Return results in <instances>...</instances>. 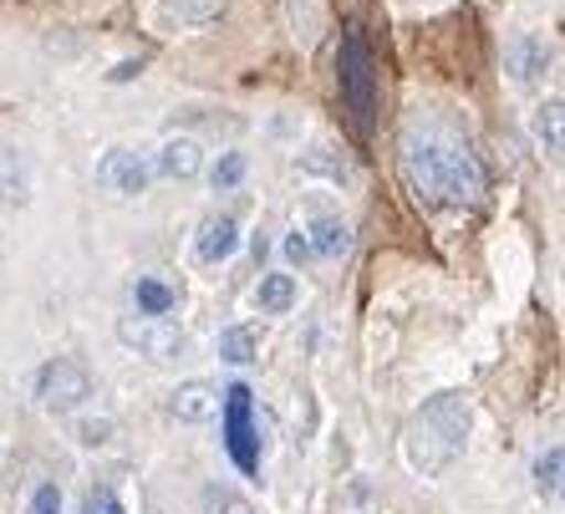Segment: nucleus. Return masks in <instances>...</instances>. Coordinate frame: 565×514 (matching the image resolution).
I'll return each instance as SVG.
<instances>
[{
	"instance_id": "obj_17",
	"label": "nucleus",
	"mask_w": 565,
	"mask_h": 514,
	"mask_svg": "<svg viewBox=\"0 0 565 514\" xmlns=\"http://www.w3.org/2000/svg\"><path fill=\"white\" fill-rule=\"evenodd\" d=\"M296 169L306 173V179H327V184H352V163L342 159V148L331 143H316L311 153H301V163Z\"/></svg>"
},
{
	"instance_id": "obj_16",
	"label": "nucleus",
	"mask_w": 565,
	"mask_h": 514,
	"mask_svg": "<svg viewBox=\"0 0 565 514\" xmlns=\"http://www.w3.org/2000/svg\"><path fill=\"white\" fill-rule=\"evenodd\" d=\"M132 317H173V306H179V290L169 286V280L158 276H138L132 280Z\"/></svg>"
},
{
	"instance_id": "obj_21",
	"label": "nucleus",
	"mask_w": 565,
	"mask_h": 514,
	"mask_svg": "<svg viewBox=\"0 0 565 514\" xmlns=\"http://www.w3.org/2000/svg\"><path fill=\"white\" fill-rule=\"evenodd\" d=\"M561 474H565V453H561V443H551V449L535 459V494L540 500H555V494H561Z\"/></svg>"
},
{
	"instance_id": "obj_18",
	"label": "nucleus",
	"mask_w": 565,
	"mask_h": 514,
	"mask_svg": "<svg viewBox=\"0 0 565 514\" xmlns=\"http://www.w3.org/2000/svg\"><path fill=\"white\" fill-rule=\"evenodd\" d=\"M204 179H210L214 194H235L250 179V159L239 148H224V153H214V163H204Z\"/></svg>"
},
{
	"instance_id": "obj_22",
	"label": "nucleus",
	"mask_w": 565,
	"mask_h": 514,
	"mask_svg": "<svg viewBox=\"0 0 565 514\" xmlns=\"http://www.w3.org/2000/svg\"><path fill=\"white\" fill-rule=\"evenodd\" d=\"M113 433H118V422L113 418H72V438H77L82 449H103V443H113Z\"/></svg>"
},
{
	"instance_id": "obj_24",
	"label": "nucleus",
	"mask_w": 565,
	"mask_h": 514,
	"mask_svg": "<svg viewBox=\"0 0 565 514\" xmlns=\"http://www.w3.org/2000/svg\"><path fill=\"white\" fill-rule=\"evenodd\" d=\"M26 514H62V484H36Z\"/></svg>"
},
{
	"instance_id": "obj_9",
	"label": "nucleus",
	"mask_w": 565,
	"mask_h": 514,
	"mask_svg": "<svg viewBox=\"0 0 565 514\" xmlns=\"http://www.w3.org/2000/svg\"><path fill=\"white\" fill-rule=\"evenodd\" d=\"M239 245H245V229H239L235 214H204L194 229V260L199 265H230L239 255Z\"/></svg>"
},
{
	"instance_id": "obj_4",
	"label": "nucleus",
	"mask_w": 565,
	"mask_h": 514,
	"mask_svg": "<svg viewBox=\"0 0 565 514\" xmlns=\"http://www.w3.org/2000/svg\"><path fill=\"white\" fill-rule=\"evenodd\" d=\"M31 397H36L46 413H56V418H77L97 397V383L77 356H52V362H41L36 377H31Z\"/></svg>"
},
{
	"instance_id": "obj_2",
	"label": "nucleus",
	"mask_w": 565,
	"mask_h": 514,
	"mask_svg": "<svg viewBox=\"0 0 565 514\" xmlns=\"http://www.w3.org/2000/svg\"><path fill=\"white\" fill-rule=\"evenodd\" d=\"M473 433V397L448 387V393L423 397V408L403 422V463L418 479H444L463 459Z\"/></svg>"
},
{
	"instance_id": "obj_7",
	"label": "nucleus",
	"mask_w": 565,
	"mask_h": 514,
	"mask_svg": "<svg viewBox=\"0 0 565 514\" xmlns=\"http://www.w3.org/2000/svg\"><path fill=\"white\" fill-rule=\"evenodd\" d=\"M118 342L148 362H169L184 352V326L173 317H118Z\"/></svg>"
},
{
	"instance_id": "obj_11",
	"label": "nucleus",
	"mask_w": 565,
	"mask_h": 514,
	"mask_svg": "<svg viewBox=\"0 0 565 514\" xmlns=\"http://www.w3.org/2000/svg\"><path fill=\"white\" fill-rule=\"evenodd\" d=\"M301 235H306V245H311L316 260H337V255L352 250V225H347L342 214H331V210L306 214V219H301Z\"/></svg>"
},
{
	"instance_id": "obj_3",
	"label": "nucleus",
	"mask_w": 565,
	"mask_h": 514,
	"mask_svg": "<svg viewBox=\"0 0 565 514\" xmlns=\"http://www.w3.org/2000/svg\"><path fill=\"white\" fill-rule=\"evenodd\" d=\"M337 87H342V103L352 113L356 132H372V122H377V66H372V46L356 31H347L342 52H337Z\"/></svg>"
},
{
	"instance_id": "obj_14",
	"label": "nucleus",
	"mask_w": 565,
	"mask_h": 514,
	"mask_svg": "<svg viewBox=\"0 0 565 514\" xmlns=\"http://www.w3.org/2000/svg\"><path fill=\"white\" fill-rule=\"evenodd\" d=\"M250 301H255L260 317H286V311H296V301H301V286H296L290 270H270V276L255 280Z\"/></svg>"
},
{
	"instance_id": "obj_19",
	"label": "nucleus",
	"mask_w": 565,
	"mask_h": 514,
	"mask_svg": "<svg viewBox=\"0 0 565 514\" xmlns=\"http://www.w3.org/2000/svg\"><path fill=\"white\" fill-rule=\"evenodd\" d=\"M530 138L545 159H561V97H545V103L530 113Z\"/></svg>"
},
{
	"instance_id": "obj_23",
	"label": "nucleus",
	"mask_w": 565,
	"mask_h": 514,
	"mask_svg": "<svg viewBox=\"0 0 565 514\" xmlns=\"http://www.w3.org/2000/svg\"><path fill=\"white\" fill-rule=\"evenodd\" d=\"M82 514H128V504L118 500V489L113 484H93L82 494Z\"/></svg>"
},
{
	"instance_id": "obj_15",
	"label": "nucleus",
	"mask_w": 565,
	"mask_h": 514,
	"mask_svg": "<svg viewBox=\"0 0 565 514\" xmlns=\"http://www.w3.org/2000/svg\"><path fill=\"white\" fill-rule=\"evenodd\" d=\"M224 11H230V0H158V21L163 26H184V31L214 26Z\"/></svg>"
},
{
	"instance_id": "obj_25",
	"label": "nucleus",
	"mask_w": 565,
	"mask_h": 514,
	"mask_svg": "<svg viewBox=\"0 0 565 514\" xmlns=\"http://www.w3.org/2000/svg\"><path fill=\"white\" fill-rule=\"evenodd\" d=\"M286 260H296V265H306V260H316L311 255V245H306V235H301V225L286 235Z\"/></svg>"
},
{
	"instance_id": "obj_5",
	"label": "nucleus",
	"mask_w": 565,
	"mask_h": 514,
	"mask_svg": "<svg viewBox=\"0 0 565 514\" xmlns=\"http://www.w3.org/2000/svg\"><path fill=\"white\" fill-rule=\"evenodd\" d=\"M220 418H224V449L235 459L239 474H260V453H265V438H260V413H255V397L245 383H230L220 393Z\"/></svg>"
},
{
	"instance_id": "obj_1",
	"label": "nucleus",
	"mask_w": 565,
	"mask_h": 514,
	"mask_svg": "<svg viewBox=\"0 0 565 514\" xmlns=\"http://www.w3.org/2000/svg\"><path fill=\"white\" fill-rule=\"evenodd\" d=\"M397 173L418 204H448V210H463V204H479L489 189L484 159L473 153V143L459 128L438 122L434 113H413L397 132Z\"/></svg>"
},
{
	"instance_id": "obj_6",
	"label": "nucleus",
	"mask_w": 565,
	"mask_h": 514,
	"mask_svg": "<svg viewBox=\"0 0 565 514\" xmlns=\"http://www.w3.org/2000/svg\"><path fill=\"white\" fill-rule=\"evenodd\" d=\"M148 184H153V163H148L143 148L113 143L97 159V189L107 199H138V194H148Z\"/></svg>"
},
{
	"instance_id": "obj_8",
	"label": "nucleus",
	"mask_w": 565,
	"mask_h": 514,
	"mask_svg": "<svg viewBox=\"0 0 565 514\" xmlns=\"http://www.w3.org/2000/svg\"><path fill=\"white\" fill-rule=\"evenodd\" d=\"M555 66H561V46L555 36H540V31H525V36L510 41V72L520 87H545Z\"/></svg>"
},
{
	"instance_id": "obj_12",
	"label": "nucleus",
	"mask_w": 565,
	"mask_h": 514,
	"mask_svg": "<svg viewBox=\"0 0 565 514\" xmlns=\"http://www.w3.org/2000/svg\"><path fill=\"white\" fill-rule=\"evenodd\" d=\"M169 418H179V422L220 418V387H214L210 377H189V383H179L169 393Z\"/></svg>"
},
{
	"instance_id": "obj_20",
	"label": "nucleus",
	"mask_w": 565,
	"mask_h": 514,
	"mask_svg": "<svg viewBox=\"0 0 565 514\" xmlns=\"http://www.w3.org/2000/svg\"><path fill=\"white\" fill-rule=\"evenodd\" d=\"M214 346H220V356L230 362V367H245V362H255V356H260V336H255L250 326H224Z\"/></svg>"
},
{
	"instance_id": "obj_10",
	"label": "nucleus",
	"mask_w": 565,
	"mask_h": 514,
	"mask_svg": "<svg viewBox=\"0 0 565 514\" xmlns=\"http://www.w3.org/2000/svg\"><path fill=\"white\" fill-rule=\"evenodd\" d=\"M148 163H153V179H169V184H189V179H199L204 173V148H199V138H163V143L148 153Z\"/></svg>"
},
{
	"instance_id": "obj_13",
	"label": "nucleus",
	"mask_w": 565,
	"mask_h": 514,
	"mask_svg": "<svg viewBox=\"0 0 565 514\" xmlns=\"http://www.w3.org/2000/svg\"><path fill=\"white\" fill-rule=\"evenodd\" d=\"M36 189V169L15 143H0V204H26Z\"/></svg>"
}]
</instances>
